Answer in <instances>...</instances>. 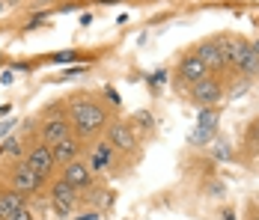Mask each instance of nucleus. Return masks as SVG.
Masks as SVG:
<instances>
[{
	"instance_id": "5701e85b",
	"label": "nucleus",
	"mask_w": 259,
	"mask_h": 220,
	"mask_svg": "<svg viewBox=\"0 0 259 220\" xmlns=\"http://www.w3.org/2000/svg\"><path fill=\"white\" fill-rule=\"evenodd\" d=\"M256 128H259V119H256Z\"/></svg>"
},
{
	"instance_id": "9d476101",
	"label": "nucleus",
	"mask_w": 259,
	"mask_h": 220,
	"mask_svg": "<svg viewBox=\"0 0 259 220\" xmlns=\"http://www.w3.org/2000/svg\"><path fill=\"white\" fill-rule=\"evenodd\" d=\"M60 179H66V182H69V185H72V188H90V185H93V170H90V164H83V161H72V164H66V167H63V175H60Z\"/></svg>"
},
{
	"instance_id": "20e7f679",
	"label": "nucleus",
	"mask_w": 259,
	"mask_h": 220,
	"mask_svg": "<svg viewBox=\"0 0 259 220\" xmlns=\"http://www.w3.org/2000/svg\"><path fill=\"white\" fill-rule=\"evenodd\" d=\"M42 175L33 170V167H27V164H18V167H12V172H9V188H15L18 194H36L39 188H42Z\"/></svg>"
},
{
	"instance_id": "b1692460",
	"label": "nucleus",
	"mask_w": 259,
	"mask_h": 220,
	"mask_svg": "<svg viewBox=\"0 0 259 220\" xmlns=\"http://www.w3.org/2000/svg\"><path fill=\"white\" fill-rule=\"evenodd\" d=\"M256 74H259V69H256Z\"/></svg>"
},
{
	"instance_id": "412c9836",
	"label": "nucleus",
	"mask_w": 259,
	"mask_h": 220,
	"mask_svg": "<svg viewBox=\"0 0 259 220\" xmlns=\"http://www.w3.org/2000/svg\"><path fill=\"white\" fill-rule=\"evenodd\" d=\"M250 220H259V211H253V214H250Z\"/></svg>"
},
{
	"instance_id": "f257e3e1",
	"label": "nucleus",
	"mask_w": 259,
	"mask_h": 220,
	"mask_svg": "<svg viewBox=\"0 0 259 220\" xmlns=\"http://www.w3.org/2000/svg\"><path fill=\"white\" fill-rule=\"evenodd\" d=\"M69 122L78 140H90L110 125V113L99 98H75L69 101Z\"/></svg>"
},
{
	"instance_id": "423d86ee",
	"label": "nucleus",
	"mask_w": 259,
	"mask_h": 220,
	"mask_svg": "<svg viewBox=\"0 0 259 220\" xmlns=\"http://www.w3.org/2000/svg\"><path fill=\"white\" fill-rule=\"evenodd\" d=\"M24 164H27V167H33V170L39 172L42 179H48V175L54 172V167H57V161H54V149L48 146V143H42V140H39L36 146L27 152V161H24Z\"/></svg>"
},
{
	"instance_id": "f3484780",
	"label": "nucleus",
	"mask_w": 259,
	"mask_h": 220,
	"mask_svg": "<svg viewBox=\"0 0 259 220\" xmlns=\"http://www.w3.org/2000/svg\"><path fill=\"white\" fill-rule=\"evenodd\" d=\"M12 220H33V214H30L27 208H21V211H18V214H15V217H12Z\"/></svg>"
},
{
	"instance_id": "aec40b11",
	"label": "nucleus",
	"mask_w": 259,
	"mask_h": 220,
	"mask_svg": "<svg viewBox=\"0 0 259 220\" xmlns=\"http://www.w3.org/2000/svg\"><path fill=\"white\" fill-rule=\"evenodd\" d=\"M224 217H227V220H233V211H230V208H227V211H224Z\"/></svg>"
},
{
	"instance_id": "f03ea898",
	"label": "nucleus",
	"mask_w": 259,
	"mask_h": 220,
	"mask_svg": "<svg viewBox=\"0 0 259 220\" xmlns=\"http://www.w3.org/2000/svg\"><path fill=\"white\" fill-rule=\"evenodd\" d=\"M51 208L60 217H69L78 208V188H72L66 179H57L51 185Z\"/></svg>"
},
{
	"instance_id": "7ed1b4c3",
	"label": "nucleus",
	"mask_w": 259,
	"mask_h": 220,
	"mask_svg": "<svg viewBox=\"0 0 259 220\" xmlns=\"http://www.w3.org/2000/svg\"><path fill=\"white\" fill-rule=\"evenodd\" d=\"M214 131H218V110H214V107H200L197 128L191 131L188 143H191V146H203V143H208V140L214 137Z\"/></svg>"
},
{
	"instance_id": "6e6552de",
	"label": "nucleus",
	"mask_w": 259,
	"mask_h": 220,
	"mask_svg": "<svg viewBox=\"0 0 259 220\" xmlns=\"http://www.w3.org/2000/svg\"><path fill=\"white\" fill-rule=\"evenodd\" d=\"M66 137H72V122H69V116H51V119H45L42 125V143H60V140H66Z\"/></svg>"
},
{
	"instance_id": "9b49d317",
	"label": "nucleus",
	"mask_w": 259,
	"mask_h": 220,
	"mask_svg": "<svg viewBox=\"0 0 259 220\" xmlns=\"http://www.w3.org/2000/svg\"><path fill=\"white\" fill-rule=\"evenodd\" d=\"M24 208V194L15 188H0V220H12Z\"/></svg>"
},
{
	"instance_id": "1a4fd4ad",
	"label": "nucleus",
	"mask_w": 259,
	"mask_h": 220,
	"mask_svg": "<svg viewBox=\"0 0 259 220\" xmlns=\"http://www.w3.org/2000/svg\"><path fill=\"white\" fill-rule=\"evenodd\" d=\"M194 54L206 63V69H218V72H221V69H227V66H230V60H227L224 48L218 45V39H208V42H203V45L194 51Z\"/></svg>"
},
{
	"instance_id": "dca6fc26",
	"label": "nucleus",
	"mask_w": 259,
	"mask_h": 220,
	"mask_svg": "<svg viewBox=\"0 0 259 220\" xmlns=\"http://www.w3.org/2000/svg\"><path fill=\"white\" fill-rule=\"evenodd\" d=\"M12 119H9V122H0V137H6V134H9V131H12Z\"/></svg>"
},
{
	"instance_id": "a211bd4d",
	"label": "nucleus",
	"mask_w": 259,
	"mask_h": 220,
	"mask_svg": "<svg viewBox=\"0 0 259 220\" xmlns=\"http://www.w3.org/2000/svg\"><path fill=\"white\" fill-rule=\"evenodd\" d=\"M78 220H99V211H96V214H83V217H78Z\"/></svg>"
},
{
	"instance_id": "39448f33",
	"label": "nucleus",
	"mask_w": 259,
	"mask_h": 220,
	"mask_svg": "<svg viewBox=\"0 0 259 220\" xmlns=\"http://www.w3.org/2000/svg\"><path fill=\"white\" fill-rule=\"evenodd\" d=\"M224 96V86H221V80H214V77H200L197 83H191V98L200 104V107H214L218 101Z\"/></svg>"
},
{
	"instance_id": "4468645a",
	"label": "nucleus",
	"mask_w": 259,
	"mask_h": 220,
	"mask_svg": "<svg viewBox=\"0 0 259 220\" xmlns=\"http://www.w3.org/2000/svg\"><path fill=\"white\" fill-rule=\"evenodd\" d=\"M18 152H21V140L18 137H9V140L0 143V155H18Z\"/></svg>"
},
{
	"instance_id": "4be33fe9",
	"label": "nucleus",
	"mask_w": 259,
	"mask_h": 220,
	"mask_svg": "<svg viewBox=\"0 0 259 220\" xmlns=\"http://www.w3.org/2000/svg\"><path fill=\"white\" fill-rule=\"evenodd\" d=\"M256 140H259V128H256Z\"/></svg>"
},
{
	"instance_id": "f8f14e48",
	"label": "nucleus",
	"mask_w": 259,
	"mask_h": 220,
	"mask_svg": "<svg viewBox=\"0 0 259 220\" xmlns=\"http://www.w3.org/2000/svg\"><path fill=\"white\" fill-rule=\"evenodd\" d=\"M51 149H54V161H57L60 167H66V164H72V161L80 158V140L78 137H66V140L54 143Z\"/></svg>"
},
{
	"instance_id": "2eb2a0df",
	"label": "nucleus",
	"mask_w": 259,
	"mask_h": 220,
	"mask_svg": "<svg viewBox=\"0 0 259 220\" xmlns=\"http://www.w3.org/2000/svg\"><path fill=\"white\" fill-rule=\"evenodd\" d=\"M54 60L57 63H69V60H78V54L75 51H63V54H54Z\"/></svg>"
},
{
	"instance_id": "0eeeda50",
	"label": "nucleus",
	"mask_w": 259,
	"mask_h": 220,
	"mask_svg": "<svg viewBox=\"0 0 259 220\" xmlns=\"http://www.w3.org/2000/svg\"><path fill=\"white\" fill-rule=\"evenodd\" d=\"M104 134H107V146L110 149H122V152H134L137 149V137H134L131 125L125 122H110L104 128Z\"/></svg>"
},
{
	"instance_id": "6ab92c4d",
	"label": "nucleus",
	"mask_w": 259,
	"mask_h": 220,
	"mask_svg": "<svg viewBox=\"0 0 259 220\" xmlns=\"http://www.w3.org/2000/svg\"><path fill=\"white\" fill-rule=\"evenodd\" d=\"M250 51H253V54H256V57H259V39H256V42H253V45H250Z\"/></svg>"
},
{
	"instance_id": "ddd939ff",
	"label": "nucleus",
	"mask_w": 259,
	"mask_h": 220,
	"mask_svg": "<svg viewBox=\"0 0 259 220\" xmlns=\"http://www.w3.org/2000/svg\"><path fill=\"white\" fill-rule=\"evenodd\" d=\"M206 63L197 57V54H188V57H182V63H179V77H185L188 83H197L200 77H206Z\"/></svg>"
}]
</instances>
